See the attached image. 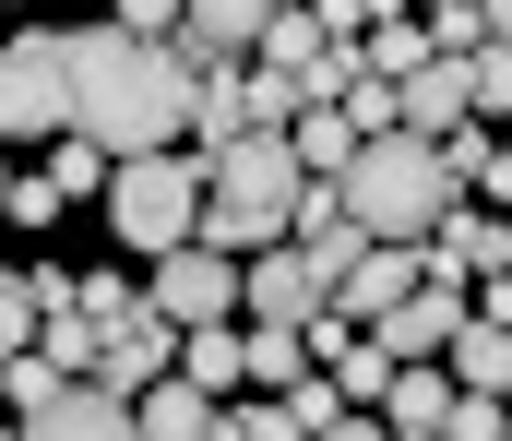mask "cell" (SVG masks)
Returning <instances> with one entry per match:
<instances>
[{
    "label": "cell",
    "mask_w": 512,
    "mask_h": 441,
    "mask_svg": "<svg viewBox=\"0 0 512 441\" xmlns=\"http://www.w3.org/2000/svg\"><path fill=\"white\" fill-rule=\"evenodd\" d=\"M179 120H191V60L167 36H131V24L72 36V132L96 155H155L179 144Z\"/></svg>",
    "instance_id": "obj_1"
},
{
    "label": "cell",
    "mask_w": 512,
    "mask_h": 441,
    "mask_svg": "<svg viewBox=\"0 0 512 441\" xmlns=\"http://www.w3.org/2000/svg\"><path fill=\"white\" fill-rule=\"evenodd\" d=\"M334 203L358 215V239H429L453 215V167L429 132H370V144L334 167Z\"/></svg>",
    "instance_id": "obj_2"
},
{
    "label": "cell",
    "mask_w": 512,
    "mask_h": 441,
    "mask_svg": "<svg viewBox=\"0 0 512 441\" xmlns=\"http://www.w3.org/2000/svg\"><path fill=\"white\" fill-rule=\"evenodd\" d=\"M191 215H203V155H179V144L108 155V227H120L143 263H155V251H179V239H191Z\"/></svg>",
    "instance_id": "obj_3"
},
{
    "label": "cell",
    "mask_w": 512,
    "mask_h": 441,
    "mask_svg": "<svg viewBox=\"0 0 512 441\" xmlns=\"http://www.w3.org/2000/svg\"><path fill=\"white\" fill-rule=\"evenodd\" d=\"M48 132H72V36L24 24L0 36V144H48Z\"/></svg>",
    "instance_id": "obj_4"
},
{
    "label": "cell",
    "mask_w": 512,
    "mask_h": 441,
    "mask_svg": "<svg viewBox=\"0 0 512 441\" xmlns=\"http://www.w3.org/2000/svg\"><path fill=\"white\" fill-rule=\"evenodd\" d=\"M143 310H155L167 334H191V322H239V263H227L215 239H179V251H155Z\"/></svg>",
    "instance_id": "obj_5"
},
{
    "label": "cell",
    "mask_w": 512,
    "mask_h": 441,
    "mask_svg": "<svg viewBox=\"0 0 512 441\" xmlns=\"http://www.w3.org/2000/svg\"><path fill=\"white\" fill-rule=\"evenodd\" d=\"M322 263H310V251H298V239H262L251 263H239V310H251V322H310V310H322Z\"/></svg>",
    "instance_id": "obj_6"
},
{
    "label": "cell",
    "mask_w": 512,
    "mask_h": 441,
    "mask_svg": "<svg viewBox=\"0 0 512 441\" xmlns=\"http://www.w3.org/2000/svg\"><path fill=\"white\" fill-rule=\"evenodd\" d=\"M203 191H215V203H274V215H286V191H298L286 132H239V144H215V155H203Z\"/></svg>",
    "instance_id": "obj_7"
},
{
    "label": "cell",
    "mask_w": 512,
    "mask_h": 441,
    "mask_svg": "<svg viewBox=\"0 0 512 441\" xmlns=\"http://www.w3.org/2000/svg\"><path fill=\"white\" fill-rule=\"evenodd\" d=\"M167 370H179V334H167V322H155V310H120V322H108V334H96V394H143V382H167Z\"/></svg>",
    "instance_id": "obj_8"
},
{
    "label": "cell",
    "mask_w": 512,
    "mask_h": 441,
    "mask_svg": "<svg viewBox=\"0 0 512 441\" xmlns=\"http://www.w3.org/2000/svg\"><path fill=\"white\" fill-rule=\"evenodd\" d=\"M453 322H465V287L417 275V287H405L382 322H370V346H382V358H441V346H453Z\"/></svg>",
    "instance_id": "obj_9"
},
{
    "label": "cell",
    "mask_w": 512,
    "mask_h": 441,
    "mask_svg": "<svg viewBox=\"0 0 512 441\" xmlns=\"http://www.w3.org/2000/svg\"><path fill=\"white\" fill-rule=\"evenodd\" d=\"M465 120H477V84H465V60L429 48V60L393 84V132H429V144H441V132H465Z\"/></svg>",
    "instance_id": "obj_10"
},
{
    "label": "cell",
    "mask_w": 512,
    "mask_h": 441,
    "mask_svg": "<svg viewBox=\"0 0 512 441\" xmlns=\"http://www.w3.org/2000/svg\"><path fill=\"white\" fill-rule=\"evenodd\" d=\"M12 441H143V430H131V406H120V394H84V382H60L48 406H24V418H12Z\"/></svg>",
    "instance_id": "obj_11"
},
{
    "label": "cell",
    "mask_w": 512,
    "mask_h": 441,
    "mask_svg": "<svg viewBox=\"0 0 512 441\" xmlns=\"http://www.w3.org/2000/svg\"><path fill=\"white\" fill-rule=\"evenodd\" d=\"M262 24H274V0H179V60H251Z\"/></svg>",
    "instance_id": "obj_12"
},
{
    "label": "cell",
    "mask_w": 512,
    "mask_h": 441,
    "mask_svg": "<svg viewBox=\"0 0 512 441\" xmlns=\"http://www.w3.org/2000/svg\"><path fill=\"white\" fill-rule=\"evenodd\" d=\"M405 287H417V239H370V251H358V263L334 275V310H346V322L370 334V322H382Z\"/></svg>",
    "instance_id": "obj_13"
},
{
    "label": "cell",
    "mask_w": 512,
    "mask_h": 441,
    "mask_svg": "<svg viewBox=\"0 0 512 441\" xmlns=\"http://www.w3.org/2000/svg\"><path fill=\"white\" fill-rule=\"evenodd\" d=\"M441 370H453V394H512V322L465 310V322H453V346H441Z\"/></svg>",
    "instance_id": "obj_14"
},
{
    "label": "cell",
    "mask_w": 512,
    "mask_h": 441,
    "mask_svg": "<svg viewBox=\"0 0 512 441\" xmlns=\"http://www.w3.org/2000/svg\"><path fill=\"white\" fill-rule=\"evenodd\" d=\"M334 36L310 24V0H274V24H262V48H251V72H274V84H298L310 60H322ZM286 120H298V96H286Z\"/></svg>",
    "instance_id": "obj_15"
},
{
    "label": "cell",
    "mask_w": 512,
    "mask_h": 441,
    "mask_svg": "<svg viewBox=\"0 0 512 441\" xmlns=\"http://www.w3.org/2000/svg\"><path fill=\"white\" fill-rule=\"evenodd\" d=\"M441 406H453V370L441 358H393V382H382V430H441Z\"/></svg>",
    "instance_id": "obj_16"
},
{
    "label": "cell",
    "mask_w": 512,
    "mask_h": 441,
    "mask_svg": "<svg viewBox=\"0 0 512 441\" xmlns=\"http://www.w3.org/2000/svg\"><path fill=\"white\" fill-rule=\"evenodd\" d=\"M203 418H215V394H203V382H179V370L131 394V430H143V441H203Z\"/></svg>",
    "instance_id": "obj_17"
},
{
    "label": "cell",
    "mask_w": 512,
    "mask_h": 441,
    "mask_svg": "<svg viewBox=\"0 0 512 441\" xmlns=\"http://www.w3.org/2000/svg\"><path fill=\"white\" fill-rule=\"evenodd\" d=\"M286 155H298V179H334V167L358 155V120H346V108H298V120H286Z\"/></svg>",
    "instance_id": "obj_18"
},
{
    "label": "cell",
    "mask_w": 512,
    "mask_h": 441,
    "mask_svg": "<svg viewBox=\"0 0 512 441\" xmlns=\"http://www.w3.org/2000/svg\"><path fill=\"white\" fill-rule=\"evenodd\" d=\"M36 358H48V370H72V382L96 370V322H84V298H60V310H36Z\"/></svg>",
    "instance_id": "obj_19"
},
{
    "label": "cell",
    "mask_w": 512,
    "mask_h": 441,
    "mask_svg": "<svg viewBox=\"0 0 512 441\" xmlns=\"http://www.w3.org/2000/svg\"><path fill=\"white\" fill-rule=\"evenodd\" d=\"M179 382L227 394V382H239V322H191V334H179Z\"/></svg>",
    "instance_id": "obj_20"
},
{
    "label": "cell",
    "mask_w": 512,
    "mask_h": 441,
    "mask_svg": "<svg viewBox=\"0 0 512 441\" xmlns=\"http://www.w3.org/2000/svg\"><path fill=\"white\" fill-rule=\"evenodd\" d=\"M60 382H72V370H48L36 346H12V358H0V418H24V406H48Z\"/></svg>",
    "instance_id": "obj_21"
},
{
    "label": "cell",
    "mask_w": 512,
    "mask_h": 441,
    "mask_svg": "<svg viewBox=\"0 0 512 441\" xmlns=\"http://www.w3.org/2000/svg\"><path fill=\"white\" fill-rule=\"evenodd\" d=\"M274 406H286V430H298V441H310V430H334V418H346V394H334V370H298V382H286Z\"/></svg>",
    "instance_id": "obj_22"
},
{
    "label": "cell",
    "mask_w": 512,
    "mask_h": 441,
    "mask_svg": "<svg viewBox=\"0 0 512 441\" xmlns=\"http://www.w3.org/2000/svg\"><path fill=\"white\" fill-rule=\"evenodd\" d=\"M465 84H477V120H512V36L465 48Z\"/></svg>",
    "instance_id": "obj_23"
},
{
    "label": "cell",
    "mask_w": 512,
    "mask_h": 441,
    "mask_svg": "<svg viewBox=\"0 0 512 441\" xmlns=\"http://www.w3.org/2000/svg\"><path fill=\"white\" fill-rule=\"evenodd\" d=\"M441 441H512V394H453L441 406Z\"/></svg>",
    "instance_id": "obj_24"
},
{
    "label": "cell",
    "mask_w": 512,
    "mask_h": 441,
    "mask_svg": "<svg viewBox=\"0 0 512 441\" xmlns=\"http://www.w3.org/2000/svg\"><path fill=\"white\" fill-rule=\"evenodd\" d=\"M382 382H393V358L370 346V334H358V346L334 358V394H346V406H382Z\"/></svg>",
    "instance_id": "obj_25"
},
{
    "label": "cell",
    "mask_w": 512,
    "mask_h": 441,
    "mask_svg": "<svg viewBox=\"0 0 512 441\" xmlns=\"http://www.w3.org/2000/svg\"><path fill=\"white\" fill-rule=\"evenodd\" d=\"M48 179H60V203H84V191H108V155L84 144V132H60V155H48Z\"/></svg>",
    "instance_id": "obj_26"
},
{
    "label": "cell",
    "mask_w": 512,
    "mask_h": 441,
    "mask_svg": "<svg viewBox=\"0 0 512 441\" xmlns=\"http://www.w3.org/2000/svg\"><path fill=\"white\" fill-rule=\"evenodd\" d=\"M0 215H12V227H60L72 203H60V179L36 167V179H12V191H0Z\"/></svg>",
    "instance_id": "obj_27"
},
{
    "label": "cell",
    "mask_w": 512,
    "mask_h": 441,
    "mask_svg": "<svg viewBox=\"0 0 512 441\" xmlns=\"http://www.w3.org/2000/svg\"><path fill=\"white\" fill-rule=\"evenodd\" d=\"M36 346V275H0V358Z\"/></svg>",
    "instance_id": "obj_28"
},
{
    "label": "cell",
    "mask_w": 512,
    "mask_h": 441,
    "mask_svg": "<svg viewBox=\"0 0 512 441\" xmlns=\"http://www.w3.org/2000/svg\"><path fill=\"white\" fill-rule=\"evenodd\" d=\"M108 24H131V36H179V0H120Z\"/></svg>",
    "instance_id": "obj_29"
},
{
    "label": "cell",
    "mask_w": 512,
    "mask_h": 441,
    "mask_svg": "<svg viewBox=\"0 0 512 441\" xmlns=\"http://www.w3.org/2000/svg\"><path fill=\"white\" fill-rule=\"evenodd\" d=\"M310 441H382V418H370V406H346L334 430H310Z\"/></svg>",
    "instance_id": "obj_30"
},
{
    "label": "cell",
    "mask_w": 512,
    "mask_h": 441,
    "mask_svg": "<svg viewBox=\"0 0 512 441\" xmlns=\"http://www.w3.org/2000/svg\"><path fill=\"white\" fill-rule=\"evenodd\" d=\"M477 12V36H512V0H465Z\"/></svg>",
    "instance_id": "obj_31"
},
{
    "label": "cell",
    "mask_w": 512,
    "mask_h": 441,
    "mask_svg": "<svg viewBox=\"0 0 512 441\" xmlns=\"http://www.w3.org/2000/svg\"><path fill=\"white\" fill-rule=\"evenodd\" d=\"M382 441H441V430H382Z\"/></svg>",
    "instance_id": "obj_32"
},
{
    "label": "cell",
    "mask_w": 512,
    "mask_h": 441,
    "mask_svg": "<svg viewBox=\"0 0 512 441\" xmlns=\"http://www.w3.org/2000/svg\"><path fill=\"white\" fill-rule=\"evenodd\" d=\"M0 441H12V418H0Z\"/></svg>",
    "instance_id": "obj_33"
},
{
    "label": "cell",
    "mask_w": 512,
    "mask_h": 441,
    "mask_svg": "<svg viewBox=\"0 0 512 441\" xmlns=\"http://www.w3.org/2000/svg\"><path fill=\"white\" fill-rule=\"evenodd\" d=\"M0 191H12V179H0Z\"/></svg>",
    "instance_id": "obj_34"
}]
</instances>
